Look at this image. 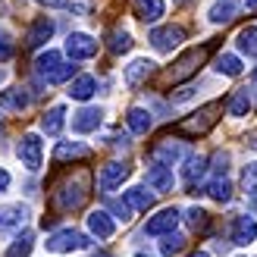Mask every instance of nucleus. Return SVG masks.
I'll use <instances>...</instances> for the list:
<instances>
[{
    "label": "nucleus",
    "instance_id": "nucleus-1",
    "mask_svg": "<svg viewBox=\"0 0 257 257\" xmlns=\"http://www.w3.org/2000/svg\"><path fill=\"white\" fill-rule=\"evenodd\" d=\"M88 191H91V173L79 170L75 176H69L66 182H60V188L54 191V204H57V210H63V213L79 210L82 204L88 201Z\"/></svg>",
    "mask_w": 257,
    "mask_h": 257
},
{
    "label": "nucleus",
    "instance_id": "nucleus-2",
    "mask_svg": "<svg viewBox=\"0 0 257 257\" xmlns=\"http://www.w3.org/2000/svg\"><path fill=\"white\" fill-rule=\"evenodd\" d=\"M210 50H213L210 44H207V47H191L188 54H182V57L176 60V66L166 72V79H170L173 85H176V82H185L188 75H195V72L201 69V63L210 57Z\"/></svg>",
    "mask_w": 257,
    "mask_h": 257
},
{
    "label": "nucleus",
    "instance_id": "nucleus-3",
    "mask_svg": "<svg viewBox=\"0 0 257 257\" xmlns=\"http://www.w3.org/2000/svg\"><path fill=\"white\" fill-rule=\"evenodd\" d=\"M223 110V104L220 100H213V104H207V107H201L198 113H191L188 119H182L176 128L182 135H204V132H210V128L216 125V113Z\"/></svg>",
    "mask_w": 257,
    "mask_h": 257
},
{
    "label": "nucleus",
    "instance_id": "nucleus-4",
    "mask_svg": "<svg viewBox=\"0 0 257 257\" xmlns=\"http://www.w3.org/2000/svg\"><path fill=\"white\" fill-rule=\"evenodd\" d=\"M44 245H47V251H54V254H69V251L88 248L91 238H88L85 232H79V229H60V232H54Z\"/></svg>",
    "mask_w": 257,
    "mask_h": 257
},
{
    "label": "nucleus",
    "instance_id": "nucleus-5",
    "mask_svg": "<svg viewBox=\"0 0 257 257\" xmlns=\"http://www.w3.org/2000/svg\"><path fill=\"white\" fill-rule=\"evenodd\" d=\"M16 154H19V160H22V166L25 170H32V173H38L41 170V157H44V148H41V138L38 135H22L19 138V148H16Z\"/></svg>",
    "mask_w": 257,
    "mask_h": 257
},
{
    "label": "nucleus",
    "instance_id": "nucleus-6",
    "mask_svg": "<svg viewBox=\"0 0 257 257\" xmlns=\"http://www.w3.org/2000/svg\"><path fill=\"white\" fill-rule=\"evenodd\" d=\"M185 41V32L179 25H160V29H151V44L160 54H173V47H179Z\"/></svg>",
    "mask_w": 257,
    "mask_h": 257
},
{
    "label": "nucleus",
    "instance_id": "nucleus-7",
    "mask_svg": "<svg viewBox=\"0 0 257 257\" xmlns=\"http://www.w3.org/2000/svg\"><path fill=\"white\" fill-rule=\"evenodd\" d=\"M66 54L72 60H91L97 54V41L91 35H85V32H72L66 38Z\"/></svg>",
    "mask_w": 257,
    "mask_h": 257
},
{
    "label": "nucleus",
    "instance_id": "nucleus-8",
    "mask_svg": "<svg viewBox=\"0 0 257 257\" xmlns=\"http://www.w3.org/2000/svg\"><path fill=\"white\" fill-rule=\"evenodd\" d=\"M128 163H119V160H113V163H107L104 170H100V179H97V185H100V191H113V188H119L125 179H128Z\"/></svg>",
    "mask_w": 257,
    "mask_h": 257
},
{
    "label": "nucleus",
    "instance_id": "nucleus-9",
    "mask_svg": "<svg viewBox=\"0 0 257 257\" xmlns=\"http://www.w3.org/2000/svg\"><path fill=\"white\" fill-rule=\"evenodd\" d=\"M176 223H179V210L176 207H166V210H160L157 216H151V220H148L145 235H170L173 229H176Z\"/></svg>",
    "mask_w": 257,
    "mask_h": 257
},
{
    "label": "nucleus",
    "instance_id": "nucleus-10",
    "mask_svg": "<svg viewBox=\"0 0 257 257\" xmlns=\"http://www.w3.org/2000/svg\"><path fill=\"white\" fill-rule=\"evenodd\" d=\"M204 176H207V157H201V154H188L185 166H182V182H185V188H195Z\"/></svg>",
    "mask_w": 257,
    "mask_h": 257
},
{
    "label": "nucleus",
    "instance_id": "nucleus-11",
    "mask_svg": "<svg viewBox=\"0 0 257 257\" xmlns=\"http://www.w3.org/2000/svg\"><path fill=\"white\" fill-rule=\"evenodd\" d=\"M179 157H182V145H179V141H173V138H163V141H157V145L151 148V160H154V163L173 166Z\"/></svg>",
    "mask_w": 257,
    "mask_h": 257
},
{
    "label": "nucleus",
    "instance_id": "nucleus-12",
    "mask_svg": "<svg viewBox=\"0 0 257 257\" xmlns=\"http://www.w3.org/2000/svg\"><path fill=\"white\" fill-rule=\"evenodd\" d=\"M254 238H257V220L248 216V213L235 216V223H232V245H251Z\"/></svg>",
    "mask_w": 257,
    "mask_h": 257
},
{
    "label": "nucleus",
    "instance_id": "nucleus-13",
    "mask_svg": "<svg viewBox=\"0 0 257 257\" xmlns=\"http://www.w3.org/2000/svg\"><path fill=\"white\" fill-rule=\"evenodd\" d=\"M29 220V207L25 204H4L0 207V229H22Z\"/></svg>",
    "mask_w": 257,
    "mask_h": 257
},
{
    "label": "nucleus",
    "instance_id": "nucleus-14",
    "mask_svg": "<svg viewBox=\"0 0 257 257\" xmlns=\"http://www.w3.org/2000/svg\"><path fill=\"white\" fill-rule=\"evenodd\" d=\"M50 35H54V19H47V16H41V19H35L32 22V29H29V35H25V47H41L44 41H50Z\"/></svg>",
    "mask_w": 257,
    "mask_h": 257
},
{
    "label": "nucleus",
    "instance_id": "nucleus-15",
    "mask_svg": "<svg viewBox=\"0 0 257 257\" xmlns=\"http://www.w3.org/2000/svg\"><path fill=\"white\" fill-rule=\"evenodd\" d=\"M148 185H151V191H173V166L151 163L148 166Z\"/></svg>",
    "mask_w": 257,
    "mask_h": 257
},
{
    "label": "nucleus",
    "instance_id": "nucleus-16",
    "mask_svg": "<svg viewBox=\"0 0 257 257\" xmlns=\"http://www.w3.org/2000/svg\"><path fill=\"white\" fill-rule=\"evenodd\" d=\"M91 157V148L82 145V141H60L57 151H54V160L63 163V160H85Z\"/></svg>",
    "mask_w": 257,
    "mask_h": 257
},
{
    "label": "nucleus",
    "instance_id": "nucleus-17",
    "mask_svg": "<svg viewBox=\"0 0 257 257\" xmlns=\"http://www.w3.org/2000/svg\"><path fill=\"white\" fill-rule=\"evenodd\" d=\"M88 232L97 235V238H110L113 232H116V226H113V216L107 210H94L91 216H88Z\"/></svg>",
    "mask_w": 257,
    "mask_h": 257
},
{
    "label": "nucleus",
    "instance_id": "nucleus-18",
    "mask_svg": "<svg viewBox=\"0 0 257 257\" xmlns=\"http://www.w3.org/2000/svg\"><path fill=\"white\" fill-rule=\"evenodd\" d=\"M100 119H104V113H100L97 107H82L72 116V128L75 132H94V128L100 125Z\"/></svg>",
    "mask_w": 257,
    "mask_h": 257
},
{
    "label": "nucleus",
    "instance_id": "nucleus-19",
    "mask_svg": "<svg viewBox=\"0 0 257 257\" xmlns=\"http://www.w3.org/2000/svg\"><path fill=\"white\" fill-rule=\"evenodd\" d=\"M154 201H157V198H154V191H148L145 185H135V188H128V191H125V204H128L132 210L148 213V210L154 207Z\"/></svg>",
    "mask_w": 257,
    "mask_h": 257
},
{
    "label": "nucleus",
    "instance_id": "nucleus-20",
    "mask_svg": "<svg viewBox=\"0 0 257 257\" xmlns=\"http://www.w3.org/2000/svg\"><path fill=\"white\" fill-rule=\"evenodd\" d=\"M135 16L141 19V22H157L163 13H166V7H163V0H135Z\"/></svg>",
    "mask_w": 257,
    "mask_h": 257
},
{
    "label": "nucleus",
    "instance_id": "nucleus-21",
    "mask_svg": "<svg viewBox=\"0 0 257 257\" xmlns=\"http://www.w3.org/2000/svg\"><path fill=\"white\" fill-rule=\"evenodd\" d=\"M235 13H238V0H216V4L210 7V22L226 25V22L235 19Z\"/></svg>",
    "mask_w": 257,
    "mask_h": 257
},
{
    "label": "nucleus",
    "instance_id": "nucleus-22",
    "mask_svg": "<svg viewBox=\"0 0 257 257\" xmlns=\"http://www.w3.org/2000/svg\"><path fill=\"white\" fill-rule=\"evenodd\" d=\"M25 107H29V94H25L22 88H7V91L0 94V110H16V113H22Z\"/></svg>",
    "mask_w": 257,
    "mask_h": 257
},
{
    "label": "nucleus",
    "instance_id": "nucleus-23",
    "mask_svg": "<svg viewBox=\"0 0 257 257\" xmlns=\"http://www.w3.org/2000/svg\"><path fill=\"white\" fill-rule=\"evenodd\" d=\"M151 69H154V63L151 60H132V63H128V66H125V85H141V82H145L148 79V75H151Z\"/></svg>",
    "mask_w": 257,
    "mask_h": 257
},
{
    "label": "nucleus",
    "instance_id": "nucleus-24",
    "mask_svg": "<svg viewBox=\"0 0 257 257\" xmlns=\"http://www.w3.org/2000/svg\"><path fill=\"white\" fill-rule=\"evenodd\" d=\"M94 91H97V82L91 79V75H79V79L69 85V97L72 100H88Z\"/></svg>",
    "mask_w": 257,
    "mask_h": 257
},
{
    "label": "nucleus",
    "instance_id": "nucleus-25",
    "mask_svg": "<svg viewBox=\"0 0 257 257\" xmlns=\"http://www.w3.org/2000/svg\"><path fill=\"white\" fill-rule=\"evenodd\" d=\"M125 122H128V128H132L135 135H148V128H151V113L141 110V107H132V110L125 113Z\"/></svg>",
    "mask_w": 257,
    "mask_h": 257
},
{
    "label": "nucleus",
    "instance_id": "nucleus-26",
    "mask_svg": "<svg viewBox=\"0 0 257 257\" xmlns=\"http://www.w3.org/2000/svg\"><path fill=\"white\" fill-rule=\"evenodd\" d=\"M248 110H251V91L248 88H238L229 97V116H248Z\"/></svg>",
    "mask_w": 257,
    "mask_h": 257
},
{
    "label": "nucleus",
    "instance_id": "nucleus-27",
    "mask_svg": "<svg viewBox=\"0 0 257 257\" xmlns=\"http://www.w3.org/2000/svg\"><path fill=\"white\" fill-rule=\"evenodd\" d=\"M63 122H66V110H63V107H54V110L44 113L41 128H44L47 135H60V132H63Z\"/></svg>",
    "mask_w": 257,
    "mask_h": 257
},
{
    "label": "nucleus",
    "instance_id": "nucleus-28",
    "mask_svg": "<svg viewBox=\"0 0 257 257\" xmlns=\"http://www.w3.org/2000/svg\"><path fill=\"white\" fill-rule=\"evenodd\" d=\"M32 248H35V235L25 229L22 235H16L13 238V245L7 248V257H29L32 254Z\"/></svg>",
    "mask_w": 257,
    "mask_h": 257
},
{
    "label": "nucleus",
    "instance_id": "nucleus-29",
    "mask_svg": "<svg viewBox=\"0 0 257 257\" xmlns=\"http://www.w3.org/2000/svg\"><path fill=\"white\" fill-rule=\"evenodd\" d=\"M235 44H238V50H241L245 57H257V25L241 29L238 38H235Z\"/></svg>",
    "mask_w": 257,
    "mask_h": 257
},
{
    "label": "nucleus",
    "instance_id": "nucleus-30",
    "mask_svg": "<svg viewBox=\"0 0 257 257\" xmlns=\"http://www.w3.org/2000/svg\"><path fill=\"white\" fill-rule=\"evenodd\" d=\"M60 63H63L60 50H44V54L35 60V72H38V75H41V79H44V75H47V72H54V69L60 66Z\"/></svg>",
    "mask_w": 257,
    "mask_h": 257
},
{
    "label": "nucleus",
    "instance_id": "nucleus-31",
    "mask_svg": "<svg viewBox=\"0 0 257 257\" xmlns=\"http://www.w3.org/2000/svg\"><path fill=\"white\" fill-rule=\"evenodd\" d=\"M213 66H216V72H220V75H229V79H235V75L241 72V60H238L235 54H220Z\"/></svg>",
    "mask_w": 257,
    "mask_h": 257
},
{
    "label": "nucleus",
    "instance_id": "nucleus-32",
    "mask_svg": "<svg viewBox=\"0 0 257 257\" xmlns=\"http://www.w3.org/2000/svg\"><path fill=\"white\" fill-rule=\"evenodd\" d=\"M204 191H207V195H210L213 201H220V204L232 198V185H229V179H210Z\"/></svg>",
    "mask_w": 257,
    "mask_h": 257
},
{
    "label": "nucleus",
    "instance_id": "nucleus-33",
    "mask_svg": "<svg viewBox=\"0 0 257 257\" xmlns=\"http://www.w3.org/2000/svg\"><path fill=\"white\" fill-rule=\"evenodd\" d=\"M182 251H185V238L182 235H176V232L163 235V241H160V254L163 257H173V254H182Z\"/></svg>",
    "mask_w": 257,
    "mask_h": 257
},
{
    "label": "nucleus",
    "instance_id": "nucleus-34",
    "mask_svg": "<svg viewBox=\"0 0 257 257\" xmlns=\"http://www.w3.org/2000/svg\"><path fill=\"white\" fill-rule=\"evenodd\" d=\"M185 220H188V226L195 229V232H204V229L210 226L207 210H201V207H188V210H185Z\"/></svg>",
    "mask_w": 257,
    "mask_h": 257
},
{
    "label": "nucleus",
    "instance_id": "nucleus-35",
    "mask_svg": "<svg viewBox=\"0 0 257 257\" xmlns=\"http://www.w3.org/2000/svg\"><path fill=\"white\" fill-rule=\"evenodd\" d=\"M75 69H79V66H72V63H60V66H57L54 72H47V75H44V82H47V85H60V82L72 79Z\"/></svg>",
    "mask_w": 257,
    "mask_h": 257
},
{
    "label": "nucleus",
    "instance_id": "nucleus-36",
    "mask_svg": "<svg viewBox=\"0 0 257 257\" xmlns=\"http://www.w3.org/2000/svg\"><path fill=\"white\" fill-rule=\"evenodd\" d=\"M132 50V35L128 32H113L110 35V54H125Z\"/></svg>",
    "mask_w": 257,
    "mask_h": 257
},
{
    "label": "nucleus",
    "instance_id": "nucleus-37",
    "mask_svg": "<svg viewBox=\"0 0 257 257\" xmlns=\"http://www.w3.org/2000/svg\"><path fill=\"white\" fill-rule=\"evenodd\" d=\"M241 185H245V191L257 195V163H248L245 166V173H241Z\"/></svg>",
    "mask_w": 257,
    "mask_h": 257
},
{
    "label": "nucleus",
    "instance_id": "nucleus-38",
    "mask_svg": "<svg viewBox=\"0 0 257 257\" xmlns=\"http://www.w3.org/2000/svg\"><path fill=\"white\" fill-rule=\"evenodd\" d=\"M110 210H113V216H116V220H122V223H128V220H132V213H135V210L125 204V198L113 201V204H110Z\"/></svg>",
    "mask_w": 257,
    "mask_h": 257
},
{
    "label": "nucleus",
    "instance_id": "nucleus-39",
    "mask_svg": "<svg viewBox=\"0 0 257 257\" xmlns=\"http://www.w3.org/2000/svg\"><path fill=\"white\" fill-rule=\"evenodd\" d=\"M13 54H16V47H13V38L7 32H0V63L13 60Z\"/></svg>",
    "mask_w": 257,
    "mask_h": 257
},
{
    "label": "nucleus",
    "instance_id": "nucleus-40",
    "mask_svg": "<svg viewBox=\"0 0 257 257\" xmlns=\"http://www.w3.org/2000/svg\"><path fill=\"white\" fill-rule=\"evenodd\" d=\"M213 173H216V179H226V173H229V154H216L213 157Z\"/></svg>",
    "mask_w": 257,
    "mask_h": 257
},
{
    "label": "nucleus",
    "instance_id": "nucleus-41",
    "mask_svg": "<svg viewBox=\"0 0 257 257\" xmlns=\"http://www.w3.org/2000/svg\"><path fill=\"white\" fill-rule=\"evenodd\" d=\"M41 7H50V10H57V7H69V0H38Z\"/></svg>",
    "mask_w": 257,
    "mask_h": 257
},
{
    "label": "nucleus",
    "instance_id": "nucleus-42",
    "mask_svg": "<svg viewBox=\"0 0 257 257\" xmlns=\"http://www.w3.org/2000/svg\"><path fill=\"white\" fill-rule=\"evenodd\" d=\"M7 188H10V173H7V170H0V195H4Z\"/></svg>",
    "mask_w": 257,
    "mask_h": 257
},
{
    "label": "nucleus",
    "instance_id": "nucleus-43",
    "mask_svg": "<svg viewBox=\"0 0 257 257\" xmlns=\"http://www.w3.org/2000/svg\"><path fill=\"white\" fill-rule=\"evenodd\" d=\"M248 145H251V148H257V132H251V135H248Z\"/></svg>",
    "mask_w": 257,
    "mask_h": 257
},
{
    "label": "nucleus",
    "instance_id": "nucleus-44",
    "mask_svg": "<svg viewBox=\"0 0 257 257\" xmlns=\"http://www.w3.org/2000/svg\"><path fill=\"white\" fill-rule=\"evenodd\" d=\"M245 7L248 10H257V0H245Z\"/></svg>",
    "mask_w": 257,
    "mask_h": 257
},
{
    "label": "nucleus",
    "instance_id": "nucleus-45",
    "mask_svg": "<svg viewBox=\"0 0 257 257\" xmlns=\"http://www.w3.org/2000/svg\"><path fill=\"white\" fill-rule=\"evenodd\" d=\"M191 257H210L207 251H195V254H191Z\"/></svg>",
    "mask_w": 257,
    "mask_h": 257
},
{
    "label": "nucleus",
    "instance_id": "nucleus-46",
    "mask_svg": "<svg viewBox=\"0 0 257 257\" xmlns=\"http://www.w3.org/2000/svg\"><path fill=\"white\" fill-rule=\"evenodd\" d=\"M91 257H113V254H107V251H100V254H91Z\"/></svg>",
    "mask_w": 257,
    "mask_h": 257
},
{
    "label": "nucleus",
    "instance_id": "nucleus-47",
    "mask_svg": "<svg viewBox=\"0 0 257 257\" xmlns=\"http://www.w3.org/2000/svg\"><path fill=\"white\" fill-rule=\"evenodd\" d=\"M251 207H254V210H257V195H254V201H251Z\"/></svg>",
    "mask_w": 257,
    "mask_h": 257
},
{
    "label": "nucleus",
    "instance_id": "nucleus-48",
    "mask_svg": "<svg viewBox=\"0 0 257 257\" xmlns=\"http://www.w3.org/2000/svg\"><path fill=\"white\" fill-rule=\"evenodd\" d=\"M251 79H254V82H257V69H254V75H251Z\"/></svg>",
    "mask_w": 257,
    "mask_h": 257
},
{
    "label": "nucleus",
    "instance_id": "nucleus-49",
    "mask_svg": "<svg viewBox=\"0 0 257 257\" xmlns=\"http://www.w3.org/2000/svg\"><path fill=\"white\" fill-rule=\"evenodd\" d=\"M135 257H148V254H135Z\"/></svg>",
    "mask_w": 257,
    "mask_h": 257
},
{
    "label": "nucleus",
    "instance_id": "nucleus-50",
    "mask_svg": "<svg viewBox=\"0 0 257 257\" xmlns=\"http://www.w3.org/2000/svg\"><path fill=\"white\" fill-rule=\"evenodd\" d=\"M0 7H4V4H0Z\"/></svg>",
    "mask_w": 257,
    "mask_h": 257
}]
</instances>
